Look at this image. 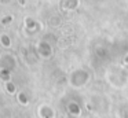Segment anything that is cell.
Instances as JSON below:
<instances>
[{
  "mask_svg": "<svg viewBox=\"0 0 128 118\" xmlns=\"http://www.w3.org/2000/svg\"><path fill=\"white\" fill-rule=\"evenodd\" d=\"M0 41H2V44H3V45H6V47H8V45H10L8 36H6V34H3L2 37H0Z\"/></svg>",
  "mask_w": 128,
  "mask_h": 118,
  "instance_id": "1",
  "label": "cell"
},
{
  "mask_svg": "<svg viewBox=\"0 0 128 118\" xmlns=\"http://www.w3.org/2000/svg\"><path fill=\"white\" fill-rule=\"evenodd\" d=\"M0 1H2V3H8L10 0H0Z\"/></svg>",
  "mask_w": 128,
  "mask_h": 118,
  "instance_id": "2",
  "label": "cell"
}]
</instances>
